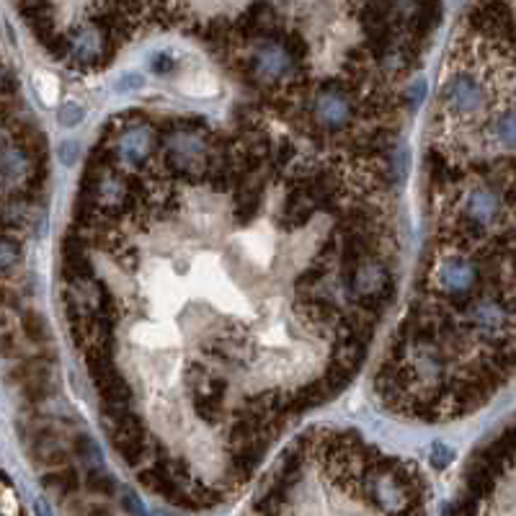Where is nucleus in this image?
Instances as JSON below:
<instances>
[{"mask_svg": "<svg viewBox=\"0 0 516 516\" xmlns=\"http://www.w3.org/2000/svg\"><path fill=\"white\" fill-rule=\"evenodd\" d=\"M70 50L78 62H91V60H96L101 55V34L96 28H83L78 39L72 42Z\"/></svg>", "mask_w": 516, "mask_h": 516, "instance_id": "nucleus-5", "label": "nucleus"}, {"mask_svg": "<svg viewBox=\"0 0 516 516\" xmlns=\"http://www.w3.org/2000/svg\"><path fill=\"white\" fill-rule=\"evenodd\" d=\"M150 142H153V135H150L148 127L127 129L119 140V158L129 165L142 163L150 153Z\"/></svg>", "mask_w": 516, "mask_h": 516, "instance_id": "nucleus-3", "label": "nucleus"}, {"mask_svg": "<svg viewBox=\"0 0 516 516\" xmlns=\"http://www.w3.org/2000/svg\"><path fill=\"white\" fill-rule=\"evenodd\" d=\"M312 116L320 127L326 129H341L346 127L351 119V104L348 96L341 88H326L318 93V99L312 104Z\"/></svg>", "mask_w": 516, "mask_h": 516, "instance_id": "nucleus-1", "label": "nucleus"}, {"mask_svg": "<svg viewBox=\"0 0 516 516\" xmlns=\"http://www.w3.org/2000/svg\"><path fill=\"white\" fill-rule=\"evenodd\" d=\"M385 282H388L385 269L369 263V266H361L356 271V276H353V292H359V295H377V292L385 290Z\"/></svg>", "mask_w": 516, "mask_h": 516, "instance_id": "nucleus-4", "label": "nucleus"}, {"mask_svg": "<svg viewBox=\"0 0 516 516\" xmlns=\"http://www.w3.org/2000/svg\"><path fill=\"white\" fill-rule=\"evenodd\" d=\"M80 119H83V109L78 104H67V106L60 109V124L62 127H75V124H80Z\"/></svg>", "mask_w": 516, "mask_h": 516, "instance_id": "nucleus-7", "label": "nucleus"}, {"mask_svg": "<svg viewBox=\"0 0 516 516\" xmlns=\"http://www.w3.org/2000/svg\"><path fill=\"white\" fill-rule=\"evenodd\" d=\"M145 85V78H142L140 72H127V75H121L119 83H116V91L121 93H132L137 91V88H142Z\"/></svg>", "mask_w": 516, "mask_h": 516, "instance_id": "nucleus-8", "label": "nucleus"}, {"mask_svg": "<svg viewBox=\"0 0 516 516\" xmlns=\"http://www.w3.org/2000/svg\"><path fill=\"white\" fill-rule=\"evenodd\" d=\"M36 80H42V83H44V85H39V91H42V99L47 101V104H52V101H55V91H57V88H55L57 80L52 78V75H44V72H42V75H36Z\"/></svg>", "mask_w": 516, "mask_h": 516, "instance_id": "nucleus-9", "label": "nucleus"}, {"mask_svg": "<svg viewBox=\"0 0 516 516\" xmlns=\"http://www.w3.org/2000/svg\"><path fill=\"white\" fill-rule=\"evenodd\" d=\"M424 96H426V80H424V78H418L416 83L410 85V93H408L410 106H421V101H424Z\"/></svg>", "mask_w": 516, "mask_h": 516, "instance_id": "nucleus-11", "label": "nucleus"}, {"mask_svg": "<svg viewBox=\"0 0 516 516\" xmlns=\"http://www.w3.org/2000/svg\"><path fill=\"white\" fill-rule=\"evenodd\" d=\"M127 503H129V509H132V511H145V506H142V503H137L135 493H127Z\"/></svg>", "mask_w": 516, "mask_h": 516, "instance_id": "nucleus-12", "label": "nucleus"}, {"mask_svg": "<svg viewBox=\"0 0 516 516\" xmlns=\"http://www.w3.org/2000/svg\"><path fill=\"white\" fill-rule=\"evenodd\" d=\"M432 462L437 467H446L449 462H452V452H449L446 446H441V444H434L432 446Z\"/></svg>", "mask_w": 516, "mask_h": 516, "instance_id": "nucleus-10", "label": "nucleus"}, {"mask_svg": "<svg viewBox=\"0 0 516 516\" xmlns=\"http://www.w3.org/2000/svg\"><path fill=\"white\" fill-rule=\"evenodd\" d=\"M78 158H80V145L75 140H67L60 145V163L65 168H72V165L78 163Z\"/></svg>", "mask_w": 516, "mask_h": 516, "instance_id": "nucleus-6", "label": "nucleus"}, {"mask_svg": "<svg viewBox=\"0 0 516 516\" xmlns=\"http://www.w3.org/2000/svg\"><path fill=\"white\" fill-rule=\"evenodd\" d=\"M290 70V55L279 44H263L253 57V75L261 83H276Z\"/></svg>", "mask_w": 516, "mask_h": 516, "instance_id": "nucleus-2", "label": "nucleus"}]
</instances>
